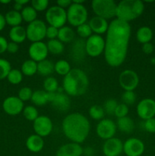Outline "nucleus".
Instances as JSON below:
<instances>
[{
  "label": "nucleus",
  "instance_id": "1",
  "mask_svg": "<svg viewBox=\"0 0 155 156\" xmlns=\"http://www.w3.org/2000/svg\"><path fill=\"white\" fill-rule=\"evenodd\" d=\"M105 39L104 58L112 67H118L124 62L128 53L131 37L129 23L114 19L109 24Z\"/></svg>",
  "mask_w": 155,
  "mask_h": 156
},
{
  "label": "nucleus",
  "instance_id": "2",
  "mask_svg": "<svg viewBox=\"0 0 155 156\" xmlns=\"http://www.w3.org/2000/svg\"><path fill=\"white\" fill-rule=\"evenodd\" d=\"M64 135L72 143H82L89 135L91 124L85 116L80 113H72L64 118L62 123Z\"/></svg>",
  "mask_w": 155,
  "mask_h": 156
},
{
  "label": "nucleus",
  "instance_id": "3",
  "mask_svg": "<svg viewBox=\"0 0 155 156\" xmlns=\"http://www.w3.org/2000/svg\"><path fill=\"white\" fill-rule=\"evenodd\" d=\"M89 86V79L83 70L71 69L62 81L64 91L71 96H81L85 94Z\"/></svg>",
  "mask_w": 155,
  "mask_h": 156
},
{
  "label": "nucleus",
  "instance_id": "4",
  "mask_svg": "<svg viewBox=\"0 0 155 156\" xmlns=\"http://www.w3.org/2000/svg\"><path fill=\"white\" fill-rule=\"evenodd\" d=\"M144 10V2L141 0H123L117 4L116 19L125 22L135 20Z\"/></svg>",
  "mask_w": 155,
  "mask_h": 156
},
{
  "label": "nucleus",
  "instance_id": "5",
  "mask_svg": "<svg viewBox=\"0 0 155 156\" xmlns=\"http://www.w3.org/2000/svg\"><path fill=\"white\" fill-rule=\"evenodd\" d=\"M91 7L96 16L106 20L116 16L117 4L112 0H94Z\"/></svg>",
  "mask_w": 155,
  "mask_h": 156
},
{
  "label": "nucleus",
  "instance_id": "6",
  "mask_svg": "<svg viewBox=\"0 0 155 156\" xmlns=\"http://www.w3.org/2000/svg\"><path fill=\"white\" fill-rule=\"evenodd\" d=\"M67 21L74 27H78L85 24L88 20V10L83 4H77L72 2V4L66 11Z\"/></svg>",
  "mask_w": 155,
  "mask_h": 156
},
{
  "label": "nucleus",
  "instance_id": "7",
  "mask_svg": "<svg viewBox=\"0 0 155 156\" xmlns=\"http://www.w3.org/2000/svg\"><path fill=\"white\" fill-rule=\"evenodd\" d=\"M45 18L50 26L59 29L64 27L67 22L66 11L58 5L51 6L47 9L45 14Z\"/></svg>",
  "mask_w": 155,
  "mask_h": 156
},
{
  "label": "nucleus",
  "instance_id": "8",
  "mask_svg": "<svg viewBox=\"0 0 155 156\" xmlns=\"http://www.w3.org/2000/svg\"><path fill=\"white\" fill-rule=\"evenodd\" d=\"M46 24L42 20L36 19L30 23L26 28L27 39L32 43L42 41L46 37Z\"/></svg>",
  "mask_w": 155,
  "mask_h": 156
},
{
  "label": "nucleus",
  "instance_id": "9",
  "mask_svg": "<svg viewBox=\"0 0 155 156\" xmlns=\"http://www.w3.org/2000/svg\"><path fill=\"white\" fill-rule=\"evenodd\" d=\"M105 40L100 35L92 34L85 41L86 53L91 57L100 56L104 53Z\"/></svg>",
  "mask_w": 155,
  "mask_h": 156
},
{
  "label": "nucleus",
  "instance_id": "10",
  "mask_svg": "<svg viewBox=\"0 0 155 156\" xmlns=\"http://www.w3.org/2000/svg\"><path fill=\"white\" fill-rule=\"evenodd\" d=\"M119 83L125 91H134L139 84V77L133 70L126 69L120 73Z\"/></svg>",
  "mask_w": 155,
  "mask_h": 156
},
{
  "label": "nucleus",
  "instance_id": "11",
  "mask_svg": "<svg viewBox=\"0 0 155 156\" xmlns=\"http://www.w3.org/2000/svg\"><path fill=\"white\" fill-rule=\"evenodd\" d=\"M49 94V102L51 105L60 112H65L68 111L71 105V101L67 94L62 91H56Z\"/></svg>",
  "mask_w": 155,
  "mask_h": 156
},
{
  "label": "nucleus",
  "instance_id": "12",
  "mask_svg": "<svg viewBox=\"0 0 155 156\" xmlns=\"http://www.w3.org/2000/svg\"><path fill=\"white\" fill-rule=\"evenodd\" d=\"M116 124L110 119H103L97 124L96 132L97 136L103 140L113 138L116 132Z\"/></svg>",
  "mask_w": 155,
  "mask_h": 156
},
{
  "label": "nucleus",
  "instance_id": "13",
  "mask_svg": "<svg viewBox=\"0 0 155 156\" xmlns=\"http://www.w3.org/2000/svg\"><path fill=\"white\" fill-rule=\"evenodd\" d=\"M33 128L36 135L43 138L51 133L53 129V124L50 117L41 115L33 121Z\"/></svg>",
  "mask_w": 155,
  "mask_h": 156
},
{
  "label": "nucleus",
  "instance_id": "14",
  "mask_svg": "<svg viewBox=\"0 0 155 156\" xmlns=\"http://www.w3.org/2000/svg\"><path fill=\"white\" fill-rule=\"evenodd\" d=\"M137 114L142 120L153 118L155 116V101L151 98H144L138 104Z\"/></svg>",
  "mask_w": 155,
  "mask_h": 156
},
{
  "label": "nucleus",
  "instance_id": "15",
  "mask_svg": "<svg viewBox=\"0 0 155 156\" xmlns=\"http://www.w3.org/2000/svg\"><path fill=\"white\" fill-rule=\"evenodd\" d=\"M145 146L138 138H129L123 143V152L126 156H141L144 153Z\"/></svg>",
  "mask_w": 155,
  "mask_h": 156
},
{
  "label": "nucleus",
  "instance_id": "16",
  "mask_svg": "<svg viewBox=\"0 0 155 156\" xmlns=\"http://www.w3.org/2000/svg\"><path fill=\"white\" fill-rule=\"evenodd\" d=\"M2 108L5 112L11 116H16L23 112L24 102L17 96L6 98L2 103Z\"/></svg>",
  "mask_w": 155,
  "mask_h": 156
},
{
  "label": "nucleus",
  "instance_id": "17",
  "mask_svg": "<svg viewBox=\"0 0 155 156\" xmlns=\"http://www.w3.org/2000/svg\"><path fill=\"white\" fill-rule=\"evenodd\" d=\"M28 53L30 59L36 62L44 60L46 59L49 53L46 44L42 41L32 43L28 49Z\"/></svg>",
  "mask_w": 155,
  "mask_h": 156
},
{
  "label": "nucleus",
  "instance_id": "18",
  "mask_svg": "<svg viewBox=\"0 0 155 156\" xmlns=\"http://www.w3.org/2000/svg\"><path fill=\"white\" fill-rule=\"evenodd\" d=\"M102 149L105 156H119L123 152V143L119 139L113 137L105 141Z\"/></svg>",
  "mask_w": 155,
  "mask_h": 156
},
{
  "label": "nucleus",
  "instance_id": "19",
  "mask_svg": "<svg viewBox=\"0 0 155 156\" xmlns=\"http://www.w3.org/2000/svg\"><path fill=\"white\" fill-rule=\"evenodd\" d=\"M83 153L84 149L81 145L71 142L60 146L56 152V156H81Z\"/></svg>",
  "mask_w": 155,
  "mask_h": 156
},
{
  "label": "nucleus",
  "instance_id": "20",
  "mask_svg": "<svg viewBox=\"0 0 155 156\" xmlns=\"http://www.w3.org/2000/svg\"><path fill=\"white\" fill-rule=\"evenodd\" d=\"M90 27H91L92 32L95 33V34L100 35L106 33L109 27V23L107 20L102 18L98 16H94L90 20L89 23Z\"/></svg>",
  "mask_w": 155,
  "mask_h": 156
},
{
  "label": "nucleus",
  "instance_id": "21",
  "mask_svg": "<svg viewBox=\"0 0 155 156\" xmlns=\"http://www.w3.org/2000/svg\"><path fill=\"white\" fill-rule=\"evenodd\" d=\"M44 146V141L43 138L36 134L30 136L26 140V147L30 152L33 153L40 152Z\"/></svg>",
  "mask_w": 155,
  "mask_h": 156
},
{
  "label": "nucleus",
  "instance_id": "22",
  "mask_svg": "<svg viewBox=\"0 0 155 156\" xmlns=\"http://www.w3.org/2000/svg\"><path fill=\"white\" fill-rule=\"evenodd\" d=\"M71 56L74 61H81L84 58L86 53L85 42L81 39L76 40L71 47Z\"/></svg>",
  "mask_w": 155,
  "mask_h": 156
},
{
  "label": "nucleus",
  "instance_id": "23",
  "mask_svg": "<svg viewBox=\"0 0 155 156\" xmlns=\"http://www.w3.org/2000/svg\"><path fill=\"white\" fill-rule=\"evenodd\" d=\"M9 37L12 42L18 44L23 43L27 39L26 29L21 25L12 27L9 31Z\"/></svg>",
  "mask_w": 155,
  "mask_h": 156
},
{
  "label": "nucleus",
  "instance_id": "24",
  "mask_svg": "<svg viewBox=\"0 0 155 156\" xmlns=\"http://www.w3.org/2000/svg\"><path fill=\"white\" fill-rule=\"evenodd\" d=\"M153 30L147 26H143L138 29L136 32V39L140 44H144L150 43L153 38Z\"/></svg>",
  "mask_w": 155,
  "mask_h": 156
},
{
  "label": "nucleus",
  "instance_id": "25",
  "mask_svg": "<svg viewBox=\"0 0 155 156\" xmlns=\"http://www.w3.org/2000/svg\"><path fill=\"white\" fill-rule=\"evenodd\" d=\"M75 34L71 27H68V26H64L59 29V34H58L57 39L60 41L62 43H71L73 41Z\"/></svg>",
  "mask_w": 155,
  "mask_h": 156
},
{
  "label": "nucleus",
  "instance_id": "26",
  "mask_svg": "<svg viewBox=\"0 0 155 156\" xmlns=\"http://www.w3.org/2000/svg\"><path fill=\"white\" fill-rule=\"evenodd\" d=\"M5 19L6 24H9L12 27L20 26L23 21L21 12L15 10H11L8 12L5 15Z\"/></svg>",
  "mask_w": 155,
  "mask_h": 156
},
{
  "label": "nucleus",
  "instance_id": "27",
  "mask_svg": "<svg viewBox=\"0 0 155 156\" xmlns=\"http://www.w3.org/2000/svg\"><path fill=\"white\" fill-rule=\"evenodd\" d=\"M116 126L122 132L129 133H132L135 129V123L132 118L127 116V117L118 119Z\"/></svg>",
  "mask_w": 155,
  "mask_h": 156
},
{
  "label": "nucleus",
  "instance_id": "28",
  "mask_svg": "<svg viewBox=\"0 0 155 156\" xmlns=\"http://www.w3.org/2000/svg\"><path fill=\"white\" fill-rule=\"evenodd\" d=\"M30 101L36 106H43L49 102V94L44 90H36L33 92Z\"/></svg>",
  "mask_w": 155,
  "mask_h": 156
},
{
  "label": "nucleus",
  "instance_id": "29",
  "mask_svg": "<svg viewBox=\"0 0 155 156\" xmlns=\"http://www.w3.org/2000/svg\"><path fill=\"white\" fill-rule=\"evenodd\" d=\"M54 72V64L49 59L37 62V73L43 76H49Z\"/></svg>",
  "mask_w": 155,
  "mask_h": 156
},
{
  "label": "nucleus",
  "instance_id": "30",
  "mask_svg": "<svg viewBox=\"0 0 155 156\" xmlns=\"http://www.w3.org/2000/svg\"><path fill=\"white\" fill-rule=\"evenodd\" d=\"M21 71L24 76H33L37 73V62L32 59H27L21 65Z\"/></svg>",
  "mask_w": 155,
  "mask_h": 156
},
{
  "label": "nucleus",
  "instance_id": "31",
  "mask_svg": "<svg viewBox=\"0 0 155 156\" xmlns=\"http://www.w3.org/2000/svg\"><path fill=\"white\" fill-rule=\"evenodd\" d=\"M46 46L49 53H52L53 55L61 54V53H63L64 50H65L64 44L58 39L50 40L47 42Z\"/></svg>",
  "mask_w": 155,
  "mask_h": 156
},
{
  "label": "nucleus",
  "instance_id": "32",
  "mask_svg": "<svg viewBox=\"0 0 155 156\" xmlns=\"http://www.w3.org/2000/svg\"><path fill=\"white\" fill-rule=\"evenodd\" d=\"M21 14L23 21L29 24L36 20V17H37V12L32 6H25L23 8Z\"/></svg>",
  "mask_w": 155,
  "mask_h": 156
},
{
  "label": "nucleus",
  "instance_id": "33",
  "mask_svg": "<svg viewBox=\"0 0 155 156\" xmlns=\"http://www.w3.org/2000/svg\"><path fill=\"white\" fill-rule=\"evenodd\" d=\"M71 68L69 62H67L65 59H60L58 60L54 64V71L59 76H65L70 71Z\"/></svg>",
  "mask_w": 155,
  "mask_h": 156
},
{
  "label": "nucleus",
  "instance_id": "34",
  "mask_svg": "<svg viewBox=\"0 0 155 156\" xmlns=\"http://www.w3.org/2000/svg\"><path fill=\"white\" fill-rule=\"evenodd\" d=\"M44 91L47 93L56 92L59 90V83L56 78L54 77H47L43 82Z\"/></svg>",
  "mask_w": 155,
  "mask_h": 156
},
{
  "label": "nucleus",
  "instance_id": "35",
  "mask_svg": "<svg viewBox=\"0 0 155 156\" xmlns=\"http://www.w3.org/2000/svg\"><path fill=\"white\" fill-rule=\"evenodd\" d=\"M89 115L94 120H101L104 117L105 111L101 106L95 105L90 108Z\"/></svg>",
  "mask_w": 155,
  "mask_h": 156
},
{
  "label": "nucleus",
  "instance_id": "36",
  "mask_svg": "<svg viewBox=\"0 0 155 156\" xmlns=\"http://www.w3.org/2000/svg\"><path fill=\"white\" fill-rule=\"evenodd\" d=\"M23 76L21 71L18 69H12L10 71V73L8 75L7 78L9 82L12 85H18V84L21 83L23 80Z\"/></svg>",
  "mask_w": 155,
  "mask_h": 156
},
{
  "label": "nucleus",
  "instance_id": "37",
  "mask_svg": "<svg viewBox=\"0 0 155 156\" xmlns=\"http://www.w3.org/2000/svg\"><path fill=\"white\" fill-rule=\"evenodd\" d=\"M23 115L30 121H34L38 117H39V113L37 109L33 106H27L23 110Z\"/></svg>",
  "mask_w": 155,
  "mask_h": 156
},
{
  "label": "nucleus",
  "instance_id": "38",
  "mask_svg": "<svg viewBox=\"0 0 155 156\" xmlns=\"http://www.w3.org/2000/svg\"><path fill=\"white\" fill-rule=\"evenodd\" d=\"M12 70L11 64L7 59L0 58V81L6 79Z\"/></svg>",
  "mask_w": 155,
  "mask_h": 156
},
{
  "label": "nucleus",
  "instance_id": "39",
  "mask_svg": "<svg viewBox=\"0 0 155 156\" xmlns=\"http://www.w3.org/2000/svg\"><path fill=\"white\" fill-rule=\"evenodd\" d=\"M77 34L82 39H85V38L88 39L92 35V30H91L89 24L85 23V24L77 27Z\"/></svg>",
  "mask_w": 155,
  "mask_h": 156
},
{
  "label": "nucleus",
  "instance_id": "40",
  "mask_svg": "<svg viewBox=\"0 0 155 156\" xmlns=\"http://www.w3.org/2000/svg\"><path fill=\"white\" fill-rule=\"evenodd\" d=\"M122 101L127 106L134 105L136 101V94L132 91H125L122 94Z\"/></svg>",
  "mask_w": 155,
  "mask_h": 156
},
{
  "label": "nucleus",
  "instance_id": "41",
  "mask_svg": "<svg viewBox=\"0 0 155 156\" xmlns=\"http://www.w3.org/2000/svg\"><path fill=\"white\" fill-rule=\"evenodd\" d=\"M119 104L117 103V101L115 99H108L104 103L103 110H104V111L106 114H109V115H112L115 113V111L116 109V107Z\"/></svg>",
  "mask_w": 155,
  "mask_h": 156
},
{
  "label": "nucleus",
  "instance_id": "42",
  "mask_svg": "<svg viewBox=\"0 0 155 156\" xmlns=\"http://www.w3.org/2000/svg\"><path fill=\"white\" fill-rule=\"evenodd\" d=\"M33 91H32L31 88L29 87H23L18 91V97L23 102L27 101L30 100L32 98V94H33Z\"/></svg>",
  "mask_w": 155,
  "mask_h": 156
},
{
  "label": "nucleus",
  "instance_id": "43",
  "mask_svg": "<svg viewBox=\"0 0 155 156\" xmlns=\"http://www.w3.org/2000/svg\"><path fill=\"white\" fill-rule=\"evenodd\" d=\"M48 5V0H33L31 2V6L36 12H43L46 10Z\"/></svg>",
  "mask_w": 155,
  "mask_h": 156
},
{
  "label": "nucleus",
  "instance_id": "44",
  "mask_svg": "<svg viewBox=\"0 0 155 156\" xmlns=\"http://www.w3.org/2000/svg\"><path fill=\"white\" fill-rule=\"evenodd\" d=\"M129 114V107L126 105L125 104H119L116 107L114 115L118 119L122 118V117H127Z\"/></svg>",
  "mask_w": 155,
  "mask_h": 156
},
{
  "label": "nucleus",
  "instance_id": "45",
  "mask_svg": "<svg viewBox=\"0 0 155 156\" xmlns=\"http://www.w3.org/2000/svg\"><path fill=\"white\" fill-rule=\"evenodd\" d=\"M58 34H59V29L55 27L49 26L46 28V37L50 40L57 39Z\"/></svg>",
  "mask_w": 155,
  "mask_h": 156
},
{
  "label": "nucleus",
  "instance_id": "46",
  "mask_svg": "<svg viewBox=\"0 0 155 156\" xmlns=\"http://www.w3.org/2000/svg\"><path fill=\"white\" fill-rule=\"evenodd\" d=\"M144 128L147 132L150 133H155V118L154 117L144 120Z\"/></svg>",
  "mask_w": 155,
  "mask_h": 156
},
{
  "label": "nucleus",
  "instance_id": "47",
  "mask_svg": "<svg viewBox=\"0 0 155 156\" xmlns=\"http://www.w3.org/2000/svg\"><path fill=\"white\" fill-rule=\"evenodd\" d=\"M154 47L151 43H147V44H142V51L145 54H151L153 52Z\"/></svg>",
  "mask_w": 155,
  "mask_h": 156
},
{
  "label": "nucleus",
  "instance_id": "48",
  "mask_svg": "<svg viewBox=\"0 0 155 156\" xmlns=\"http://www.w3.org/2000/svg\"><path fill=\"white\" fill-rule=\"evenodd\" d=\"M18 44L16 43H14L12 41L8 43V47H7V51L10 53H15L18 51Z\"/></svg>",
  "mask_w": 155,
  "mask_h": 156
},
{
  "label": "nucleus",
  "instance_id": "49",
  "mask_svg": "<svg viewBox=\"0 0 155 156\" xmlns=\"http://www.w3.org/2000/svg\"><path fill=\"white\" fill-rule=\"evenodd\" d=\"M8 43L9 42L4 37L0 36V54L7 51Z\"/></svg>",
  "mask_w": 155,
  "mask_h": 156
},
{
  "label": "nucleus",
  "instance_id": "50",
  "mask_svg": "<svg viewBox=\"0 0 155 156\" xmlns=\"http://www.w3.org/2000/svg\"><path fill=\"white\" fill-rule=\"evenodd\" d=\"M56 5L59 6L62 9H68L70 5L72 4V1L71 0H58L56 2Z\"/></svg>",
  "mask_w": 155,
  "mask_h": 156
},
{
  "label": "nucleus",
  "instance_id": "51",
  "mask_svg": "<svg viewBox=\"0 0 155 156\" xmlns=\"http://www.w3.org/2000/svg\"><path fill=\"white\" fill-rule=\"evenodd\" d=\"M5 24L6 22L5 19V16L0 14V31L4 29V27H5Z\"/></svg>",
  "mask_w": 155,
  "mask_h": 156
},
{
  "label": "nucleus",
  "instance_id": "52",
  "mask_svg": "<svg viewBox=\"0 0 155 156\" xmlns=\"http://www.w3.org/2000/svg\"><path fill=\"white\" fill-rule=\"evenodd\" d=\"M22 9H23V6H21V5L18 4V3L15 2V4H14V10L17 11V12H20V11L21 12Z\"/></svg>",
  "mask_w": 155,
  "mask_h": 156
},
{
  "label": "nucleus",
  "instance_id": "53",
  "mask_svg": "<svg viewBox=\"0 0 155 156\" xmlns=\"http://www.w3.org/2000/svg\"><path fill=\"white\" fill-rule=\"evenodd\" d=\"M15 2L18 3V4H19V5H21V6H24V5L27 4V3L29 2V1H28V0H16Z\"/></svg>",
  "mask_w": 155,
  "mask_h": 156
},
{
  "label": "nucleus",
  "instance_id": "54",
  "mask_svg": "<svg viewBox=\"0 0 155 156\" xmlns=\"http://www.w3.org/2000/svg\"><path fill=\"white\" fill-rule=\"evenodd\" d=\"M11 1L10 0H6V1H0V3H2V4H9V3H10Z\"/></svg>",
  "mask_w": 155,
  "mask_h": 156
}]
</instances>
